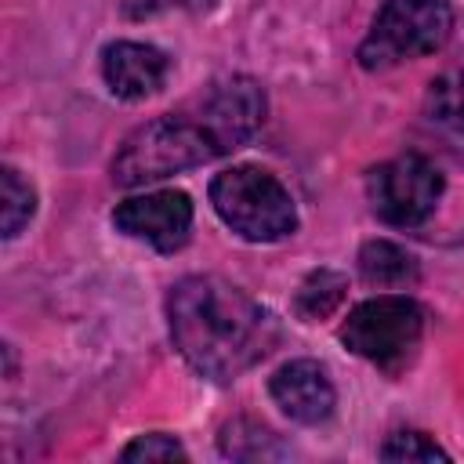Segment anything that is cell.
Segmentation results:
<instances>
[{"mask_svg": "<svg viewBox=\"0 0 464 464\" xmlns=\"http://www.w3.org/2000/svg\"><path fill=\"white\" fill-rule=\"evenodd\" d=\"M265 123V91L250 76H225L185 105L130 130L112 156V181L138 188L210 163L254 138Z\"/></svg>", "mask_w": 464, "mask_h": 464, "instance_id": "6da1fadb", "label": "cell"}, {"mask_svg": "<svg viewBox=\"0 0 464 464\" xmlns=\"http://www.w3.org/2000/svg\"><path fill=\"white\" fill-rule=\"evenodd\" d=\"M167 323L181 359L210 381L239 377L279 344L276 315L221 276H185L174 283Z\"/></svg>", "mask_w": 464, "mask_h": 464, "instance_id": "7a4b0ae2", "label": "cell"}, {"mask_svg": "<svg viewBox=\"0 0 464 464\" xmlns=\"http://www.w3.org/2000/svg\"><path fill=\"white\" fill-rule=\"evenodd\" d=\"M218 218L250 243H276L297 228V207L286 185L261 167H232L210 181Z\"/></svg>", "mask_w": 464, "mask_h": 464, "instance_id": "3957f363", "label": "cell"}, {"mask_svg": "<svg viewBox=\"0 0 464 464\" xmlns=\"http://www.w3.org/2000/svg\"><path fill=\"white\" fill-rule=\"evenodd\" d=\"M420 337H424V312L406 294H377L355 304L341 326L344 348L392 377L413 362Z\"/></svg>", "mask_w": 464, "mask_h": 464, "instance_id": "277c9868", "label": "cell"}, {"mask_svg": "<svg viewBox=\"0 0 464 464\" xmlns=\"http://www.w3.org/2000/svg\"><path fill=\"white\" fill-rule=\"evenodd\" d=\"M453 33V11L446 0H388L366 40L359 44V65L370 72L435 54Z\"/></svg>", "mask_w": 464, "mask_h": 464, "instance_id": "5b68a950", "label": "cell"}, {"mask_svg": "<svg viewBox=\"0 0 464 464\" xmlns=\"http://www.w3.org/2000/svg\"><path fill=\"white\" fill-rule=\"evenodd\" d=\"M442 196L439 167L420 152H402L395 160L377 163L366 174V199L370 210L395 228H417L431 218Z\"/></svg>", "mask_w": 464, "mask_h": 464, "instance_id": "8992f818", "label": "cell"}, {"mask_svg": "<svg viewBox=\"0 0 464 464\" xmlns=\"http://www.w3.org/2000/svg\"><path fill=\"white\" fill-rule=\"evenodd\" d=\"M112 225L130 239H145L149 246H156L163 254H174L188 239L192 199L185 192H174V188L130 196L112 210Z\"/></svg>", "mask_w": 464, "mask_h": 464, "instance_id": "52a82bcc", "label": "cell"}, {"mask_svg": "<svg viewBox=\"0 0 464 464\" xmlns=\"http://www.w3.org/2000/svg\"><path fill=\"white\" fill-rule=\"evenodd\" d=\"M268 392H272L276 406L297 424H323L337 402L326 370L312 359H294V362L279 366L268 381Z\"/></svg>", "mask_w": 464, "mask_h": 464, "instance_id": "ba28073f", "label": "cell"}, {"mask_svg": "<svg viewBox=\"0 0 464 464\" xmlns=\"http://www.w3.org/2000/svg\"><path fill=\"white\" fill-rule=\"evenodd\" d=\"M167 72H170V58L152 44L116 40L102 51V76L116 98H127V102L149 98L152 91L163 87Z\"/></svg>", "mask_w": 464, "mask_h": 464, "instance_id": "9c48e42d", "label": "cell"}, {"mask_svg": "<svg viewBox=\"0 0 464 464\" xmlns=\"http://www.w3.org/2000/svg\"><path fill=\"white\" fill-rule=\"evenodd\" d=\"M359 276L362 283L377 286V290H406L417 283L420 268L417 257L410 250H402L392 239H370L359 250Z\"/></svg>", "mask_w": 464, "mask_h": 464, "instance_id": "30bf717a", "label": "cell"}, {"mask_svg": "<svg viewBox=\"0 0 464 464\" xmlns=\"http://www.w3.org/2000/svg\"><path fill=\"white\" fill-rule=\"evenodd\" d=\"M221 453L232 460H272V457H286L290 450L276 439V431H268L257 420H232L221 431Z\"/></svg>", "mask_w": 464, "mask_h": 464, "instance_id": "8fae6325", "label": "cell"}, {"mask_svg": "<svg viewBox=\"0 0 464 464\" xmlns=\"http://www.w3.org/2000/svg\"><path fill=\"white\" fill-rule=\"evenodd\" d=\"M344 276L341 272H330V268H315L301 286H297V297H294V308L301 319L315 323V319H326L341 301H344Z\"/></svg>", "mask_w": 464, "mask_h": 464, "instance_id": "7c38bea8", "label": "cell"}, {"mask_svg": "<svg viewBox=\"0 0 464 464\" xmlns=\"http://www.w3.org/2000/svg\"><path fill=\"white\" fill-rule=\"evenodd\" d=\"M424 109L439 127L464 134V69H450L439 80H431Z\"/></svg>", "mask_w": 464, "mask_h": 464, "instance_id": "4fadbf2b", "label": "cell"}, {"mask_svg": "<svg viewBox=\"0 0 464 464\" xmlns=\"http://www.w3.org/2000/svg\"><path fill=\"white\" fill-rule=\"evenodd\" d=\"M0 185H4V203H0V228L7 239H14L22 232V225H29L33 210H36V192L33 185L14 170V167H4L0 170Z\"/></svg>", "mask_w": 464, "mask_h": 464, "instance_id": "5bb4252c", "label": "cell"}, {"mask_svg": "<svg viewBox=\"0 0 464 464\" xmlns=\"http://www.w3.org/2000/svg\"><path fill=\"white\" fill-rule=\"evenodd\" d=\"M384 460H446L450 453L442 446H435L424 431H395L384 446H381Z\"/></svg>", "mask_w": 464, "mask_h": 464, "instance_id": "9a60e30c", "label": "cell"}, {"mask_svg": "<svg viewBox=\"0 0 464 464\" xmlns=\"http://www.w3.org/2000/svg\"><path fill=\"white\" fill-rule=\"evenodd\" d=\"M123 460H185L188 453H185V446L174 439V435H141V439H134L123 453H120Z\"/></svg>", "mask_w": 464, "mask_h": 464, "instance_id": "2e32d148", "label": "cell"}]
</instances>
